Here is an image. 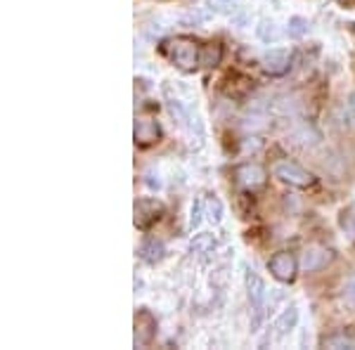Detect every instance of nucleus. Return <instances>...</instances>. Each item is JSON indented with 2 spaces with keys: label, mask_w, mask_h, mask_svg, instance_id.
<instances>
[{
  "label": "nucleus",
  "mask_w": 355,
  "mask_h": 350,
  "mask_svg": "<svg viewBox=\"0 0 355 350\" xmlns=\"http://www.w3.org/2000/svg\"><path fill=\"white\" fill-rule=\"evenodd\" d=\"M164 55L182 71H194L204 67V45L190 36H175L164 43Z\"/></svg>",
  "instance_id": "f257e3e1"
},
{
  "label": "nucleus",
  "mask_w": 355,
  "mask_h": 350,
  "mask_svg": "<svg viewBox=\"0 0 355 350\" xmlns=\"http://www.w3.org/2000/svg\"><path fill=\"white\" fill-rule=\"evenodd\" d=\"M244 282H246V296H249V303H251V308H254L251 326H254V331H259V326L263 322V310H266V303H268V286L256 270H246Z\"/></svg>",
  "instance_id": "f03ea898"
},
{
  "label": "nucleus",
  "mask_w": 355,
  "mask_h": 350,
  "mask_svg": "<svg viewBox=\"0 0 355 350\" xmlns=\"http://www.w3.org/2000/svg\"><path fill=\"white\" fill-rule=\"evenodd\" d=\"M275 177H279L282 182H287L291 187H311L315 182V175L311 170H306L301 164L296 161H279L272 168Z\"/></svg>",
  "instance_id": "7ed1b4c3"
},
{
  "label": "nucleus",
  "mask_w": 355,
  "mask_h": 350,
  "mask_svg": "<svg viewBox=\"0 0 355 350\" xmlns=\"http://www.w3.org/2000/svg\"><path fill=\"white\" fill-rule=\"evenodd\" d=\"M168 112H171V116L175 119L178 128H182L187 135H194V130L202 133V123H199V119L194 116L192 109L187 107L182 100H178V97H168Z\"/></svg>",
  "instance_id": "20e7f679"
},
{
  "label": "nucleus",
  "mask_w": 355,
  "mask_h": 350,
  "mask_svg": "<svg viewBox=\"0 0 355 350\" xmlns=\"http://www.w3.org/2000/svg\"><path fill=\"white\" fill-rule=\"evenodd\" d=\"M268 270H270V274L275 279H279V282H294L296 261L287 251H279V254H275L270 261H268Z\"/></svg>",
  "instance_id": "39448f33"
},
{
  "label": "nucleus",
  "mask_w": 355,
  "mask_h": 350,
  "mask_svg": "<svg viewBox=\"0 0 355 350\" xmlns=\"http://www.w3.org/2000/svg\"><path fill=\"white\" fill-rule=\"evenodd\" d=\"M289 62H291V53L287 48H272L263 55V69H266L270 76H282V73H287Z\"/></svg>",
  "instance_id": "423d86ee"
},
{
  "label": "nucleus",
  "mask_w": 355,
  "mask_h": 350,
  "mask_svg": "<svg viewBox=\"0 0 355 350\" xmlns=\"http://www.w3.org/2000/svg\"><path fill=\"white\" fill-rule=\"evenodd\" d=\"M331 261V251L322 246H308L301 254V270L303 272H315V270L324 268Z\"/></svg>",
  "instance_id": "0eeeda50"
},
{
  "label": "nucleus",
  "mask_w": 355,
  "mask_h": 350,
  "mask_svg": "<svg viewBox=\"0 0 355 350\" xmlns=\"http://www.w3.org/2000/svg\"><path fill=\"white\" fill-rule=\"evenodd\" d=\"M162 218V206L154 199H140L135 204V225L137 227H150L152 222H157Z\"/></svg>",
  "instance_id": "6e6552de"
},
{
  "label": "nucleus",
  "mask_w": 355,
  "mask_h": 350,
  "mask_svg": "<svg viewBox=\"0 0 355 350\" xmlns=\"http://www.w3.org/2000/svg\"><path fill=\"white\" fill-rule=\"evenodd\" d=\"M299 326V308L296 306H287L282 310V313L277 315V320H275L272 329H275V336L277 338H284L289 336L291 331Z\"/></svg>",
  "instance_id": "1a4fd4ad"
},
{
  "label": "nucleus",
  "mask_w": 355,
  "mask_h": 350,
  "mask_svg": "<svg viewBox=\"0 0 355 350\" xmlns=\"http://www.w3.org/2000/svg\"><path fill=\"white\" fill-rule=\"evenodd\" d=\"M237 182L246 189H256L266 182V170L259 164H244L237 168Z\"/></svg>",
  "instance_id": "9d476101"
},
{
  "label": "nucleus",
  "mask_w": 355,
  "mask_h": 350,
  "mask_svg": "<svg viewBox=\"0 0 355 350\" xmlns=\"http://www.w3.org/2000/svg\"><path fill=\"white\" fill-rule=\"evenodd\" d=\"M162 130H159V123L154 119H137L135 121V142L142 147L152 145V142L159 140Z\"/></svg>",
  "instance_id": "9b49d317"
},
{
  "label": "nucleus",
  "mask_w": 355,
  "mask_h": 350,
  "mask_svg": "<svg viewBox=\"0 0 355 350\" xmlns=\"http://www.w3.org/2000/svg\"><path fill=\"white\" fill-rule=\"evenodd\" d=\"M154 326H157V322H154V317L150 313L142 310V313L135 315V346H147V343L152 341Z\"/></svg>",
  "instance_id": "f8f14e48"
},
{
  "label": "nucleus",
  "mask_w": 355,
  "mask_h": 350,
  "mask_svg": "<svg viewBox=\"0 0 355 350\" xmlns=\"http://www.w3.org/2000/svg\"><path fill=\"white\" fill-rule=\"evenodd\" d=\"M204 202V216L209 218L214 225H218V222L223 220V213H225V209H223V202L216 194H206V199H202Z\"/></svg>",
  "instance_id": "ddd939ff"
},
{
  "label": "nucleus",
  "mask_w": 355,
  "mask_h": 350,
  "mask_svg": "<svg viewBox=\"0 0 355 350\" xmlns=\"http://www.w3.org/2000/svg\"><path fill=\"white\" fill-rule=\"evenodd\" d=\"M256 36H259L263 43L272 45V43H277L279 38H282V33H279V28H277V24H275L272 19H263L261 24L256 26Z\"/></svg>",
  "instance_id": "4468645a"
},
{
  "label": "nucleus",
  "mask_w": 355,
  "mask_h": 350,
  "mask_svg": "<svg viewBox=\"0 0 355 350\" xmlns=\"http://www.w3.org/2000/svg\"><path fill=\"white\" fill-rule=\"evenodd\" d=\"M214 246H216V239H214V234H194V239H192V244H190V254L194 256H204V254H211L214 251Z\"/></svg>",
  "instance_id": "2eb2a0df"
},
{
  "label": "nucleus",
  "mask_w": 355,
  "mask_h": 350,
  "mask_svg": "<svg viewBox=\"0 0 355 350\" xmlns=\"http://www.w3.org/2000/svg\"><path fill=\"white\" fill-rule=\"evenodd\" d=\"M164 254H166L164 244L157 242V239H150V242H145V244H142V249H140V256L145 258L147 263H159L164 258Z\"/></svg>",
  "instance_id": "dca6fc26"
},
{
  "label": "nucleus",
  "mask_w": 355,
  "mask_h": 350,
  "mask_svg": "<svg viewBox=\"0 0 355 350\" xmlns=\"http://www.w3.org/2000/svg\"><path fill=\"white\" fill-rule=\"evenodd\" d=\"M324 348H355V336L346 334V331H341V334H334V336H327L322 341Z\"/></svg>",
  "instance_id": "f3484780"
},
{
  "label": "nucleus",
  "mask_w": 355,
  "mask_h": 350,
  "mask_svg": "<svg viewBox=\"0 0 355 350\" xmlns=\"http://www.w3.org/2000/svg\"><path fill=\"white\" fill-rule=\"evenodd\" d=\"M339 225H341L343 232H346V237L355 242V209H353V206H351V209H343L341 211Z\"/></svg>",
  "instance_id": "a211bd4d"
},
{
  "label": "nucleus",
  "mask_w": 355,
  "mask_h": 350,
  "mask_svg": "<svg viewBox=\"0 0 355 350\" xmlns=\"http://www.w3.org/2000/svg\"><path fill=\"white\" fill-rule=\"evenodd\" d=\"M308 31V21L303 17H291L289 19V36L291 38H301Z\"/></svg>",
  "instance_id": "6ab92c4d"
},
{
  "label": "nucleus",
  "mask_w": 355,
  "mask_h": 350,
  "mask_svg": "<svg viewBox=\"0 0 355 350\" xmlns=\"http://www.w3.org/2000/svg\"><path fill=\"white\" fill-rule=\"evenodd\" d=\"M202 216H204V202H194L192 204V211H190V227L192 229H199V225H202Z\"/></svg>",
  "instance_id": "aec40b11"
},
{
  "label": "nucleus",
  "mask_w": 355,
  "mask_h": 350,
  "mask_svg": "<svg viewBox=\"0 0 355 350\" xmlns=\"http://www.w3.org/2000/svg\"><path fill=\"white\" fill-rule=\"evenodd\" d=\"M343 298H346L351 306H355V277L348 279L346 286H343Z\"/></svg>",
  "instance_id": "412c9836"
},
{
  "label": "nucleus",
  "mask_w": 355,
  "mask_h": 350,
  "mask_svg": "<svg viewBox=\"0 0 355 350\" xmlns=\"http://www.w3.org/2000/svg\"><path fill=\"white\" fill-rule=\"evenodd\" d=\"M145 177H147L145 182H147V185H150L152 189H159V187H162V180H159V177L154 180V170H147V175H145Z\"/></svg>",
  "instance_id": "4be33fe9"
},
{
  "label": "nucleus",
  "mask_w": 355,
  "mask_h": 350,
  "mask_svg": "<svg viewBox=\"0 0 355 350\" xmlns=\"http://www.w3.org/2000/svg\"><path fill=\"white\" fill-rule=\"evenodd\" d=\"M348 107H351V114H353V119H355V93L351 95V100H348Z\"/></svg>",
  "instance_id": "5701e85b"
},
{
  "label": "nucleus",
  "mask_w": 355,
  "mask_h": 350,
  "mask_svg": "<svg viewBox=\"0 0 355 350\" xmlns=\"http://www.w3.org/2000/svg\"><path fill=\"white\" fill-rule=\"evenodd\" d=\"M218 5H230V3H234V0H216Z\"/></svg>",
  "instance_id": "b1692460"
}]
</instances>
